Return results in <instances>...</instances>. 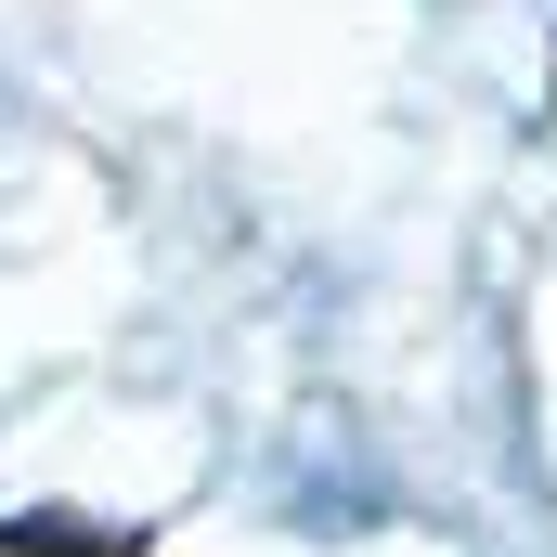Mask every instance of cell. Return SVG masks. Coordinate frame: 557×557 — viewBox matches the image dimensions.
<instances>
[{"label": "cell", "mask_w": 557, "mask_h": 557, "mask_svg": "<svg viewBox=\"0 0 557 557\" xmlns=\"http://www.w3.org/2000/svg\"><path fill=\"white\" fill-rule=\"evenodd\" d=\"M0 557H143V545L91 532V519H0Z\"/></svg>", "instance_id": "1"}]
</instances>
